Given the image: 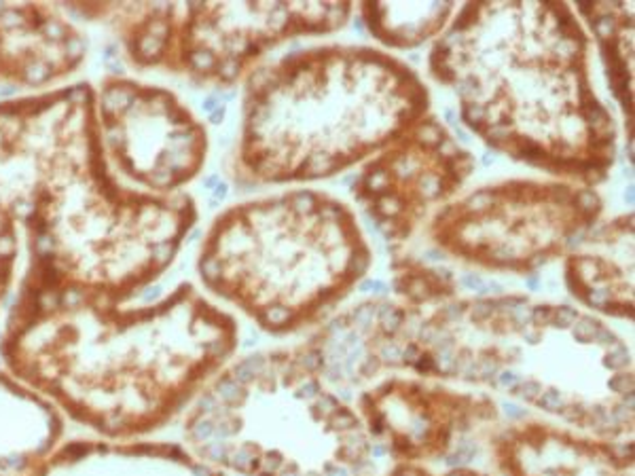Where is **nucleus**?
I'll return each mask as SVG.
<instances>
[{
  "mask_svg": "<svg viewBox=\"0 0 635 476\" xmlns=\"http://www.w3.org/2000/svg\"><path fill=\"white\" fill-rule=\"evenodd\" d=\"M0 209L24 231L19 284L127 305L197 225L187 193L152 195L108 165L89 83L0 102Z\"/></svg>",
  "mask_w": 635,
  "mask_h": 476,
  "instance_id": "f257e3e1",
  "label": "nucleus"
},
{
  "mask_svg": "<svg viewBox=\"0 0 635 476\" xmlns=\"http://www.w3.org/2000/svg\"><path fill=\"white\" fill-rule=\"evenodd\" d=\"M235 343V322L191 284L140 307L19 284L0 360L91 436L146 438L195 400Z\"/></svg>",
  "mask_w": 635,
  "mask_h": 476,
  "instance_id": "f03ea898",
  "label": "nucleus"
},
{
  "mask_svg": "<svg viewBox=\"0 0 635 476\" xmlns=\"http://www.w3.org/2000/svg\"><path fill=\"white\" fill-rule=\"evenodd\" d=\"M428 72L494 150L593 189L610 176L616 123L593 89L589 34L572 5H459Z\"/></svg>",
  "mask_w": 635,
  "mask_h": 476,
  "instance_id": "7ed1b4c3",
  "label": "nucleus"
},
{
  "mask_svg": "<svg viewBox=\"0 0 635 476\" xmlns=\"http://www.w3.org/2000/svg\"><path fill=\"white\" fill-rule=\"evenodd\" d=\"M229 174L239 186L324 180L371 159L430 113L407 62L364 45H320L246 76Z\"/></svg>",
  "mask_w": 635,
  "mask_h": 476,
  "instance_id": "20e7f679",
  "label": "nucleus"
},
{
  "mask_svg": "<svg viewBox=\"0 0 635 476\" xmlns=\"http://www.w3.org/2000/svg\"><path fill=\"white\" fill-rule=\"evenodd\" d=\"M111 30L136 70H159L229 89L265 53L305 34L347 26L354 3H58Z\"/></svg>",
  "mask_w": 635,
  "mask_h": 476,
  "instance_id": "39448f33",
  "label": "nucleus"
},
{
  "mask_svg": "<svg viewBox=\"0 0 635 476\" xmlns=\"http://www.w3.org/2000/svg\"><path fill=\"white\" fill-rule=\"evenodd\" d=\"M601 212L604 199L593 186L510 178L483 184L439 207L430 235L459 256L494 267L534 269L557 250L574 248Z\"/></svg>",
  "mask_w": 635,
  "mask_h": 476,
  "instance_id": "423d86ee",
  "label": "nucleus"
},
{
  "mask_svg": "<svg viewBox=\"0 0 635 476\" xmlns=\"http://www.w3.org/2000/svg\"><path fill=\"white\" fill-rule=\"evenodd\" d=\"M93 91L100 144L119 180L174 195L201 174L207 129L174 91L123 74H106Z\"/></svg>",
  "mask_w": 635,
  "mask_h": 476,
  "instance_id": "0eeeda50",
  "label": "nucleus"
},
{
  "mask_svg": "<svg viewBox=\"0 0 635 476\" xmlns=\"http://www.w3.org/2000/svg\"><path fill=\"white\" fill-rule=\"evenodd\" d=\"M474 168V154L459 146L451 131L428 113L364 163L352 195L383 237L400 241L432 209L451 201Z\"/></svg>",
  "mask_w": 635,
  "mask_h": 476,
  "instance_id": "6e6552de",
  "label": "nucleus"
},
{
  "mask_svg": "<svg viewBox=\"0 0 635 476\" xmlns=\"http://www.w3.org/2000/svg\"><path fill=\"white\" fill-rule=\"evenodd\" d=\"M87 38L58 3H0V85L62 87L87 60Z\"/></svg>",
  "mask_w": 635,
  "mask_h": 476,
  "instance_id": "1a4fd4ad",
  "label": "nucleus"
},
{
  "mask_svg": "<svg viewBox=\"0 0 635 476\" xmlns=\"http://www.w3.org/2000/svg\"><path fill=\"white\" fill-rule=\"evenodd\" d=\"M30 476H214L180 445L148 438H66Z\"/></svg>",
  "mask_w": 635,
  "mask_h": 476,
  "instance_id": "9d476101",
  "label": "nucleus"
},
{
  "mask_svg": "<svg viewBox=\"0 0 635 476\" xmlns=\"http://www.w3.org/2000/svg\"><path fill=\"white\" fill-rule=\"evenodd\" d=\"M66 421L51 400L0 368V472L30 476L66 440Z\"/></svg>",
  "mask_w": 635,
  "mask_h": 476,
  "instance_id": "9b49d317",
  "label": "nucleus"
},
{
  "mask_svg": "<svg viewBox=\"0 0 635 476\" xmlns=\"http://www.w3.org/2000/svg\"><path fill=\"white\" fill-rule=\"evenodd\" d=\"M591 26L604 58L612 95L633 125V5L631 3H578L574 7Z\"/></svg>",
  "mask_w": 635,
  "mask_h": 476,
  "instance_id": "f8f14e48",
  "label": "nucleus"
},
{
  "mask_svg": "<svg viewBox=\"0 0 635 476\" xmlns=\"http://www.w3.org/2000/svg\"><path fill=\"white\" fill-rule=\"evenodd\" d=\"M457 3H358L366 30L390 49H413L441 36L457 13Z\"/></svg>",
  "mask_w": 635,
  "mask_h": 476,
  "instance_id": "ddd939ff",
  "label": "nucleus"
},
{
  "mask_svg": "<svg viewBox=\"0 0 635 476\" xmlns=\"http://www.w3.org/2000/svg\"><path fill=\"white\" fill-rule=\"evenodd\" d=\"M19 262V227L15 218L0 209V309L9 298L17 278Z\"/></svg>",
  "mask_w": 635,
  "mask_h": 476,
  "instance_id": "4468645a",
  "label": "nucleus"
},
{
  "mask_svg": "<svg viewBox=\"0 0 635 476\" xmlns=\"http://www.w3.org/2000/svg\"><path fill=\"white\" fill-rule=\"evenodd\" d=\"M447 476H470V474H468V472H462V470H459V472H451V474H447Z\"/></svg>",
  "mask_w": 635,
  "mask_h": 476,
  "instance_id": "2eb2a0df",
  "label": "nucleus"
},
{
  "mask_svg": "<svg viewBox=\"0 0 635 476\" xmlns=\"http://www.w3.org/2000/svg\"><path fill=\"white\" fill-rule=\"evenodd\" d=\"M0 476H7V474H3V472H0Z\"/></svg>",
  "mask_w": 635,
  "mask_h": 476,
  "instance_id": "dca6fc26",
  "label": "nucleus"
}]
</instances>
